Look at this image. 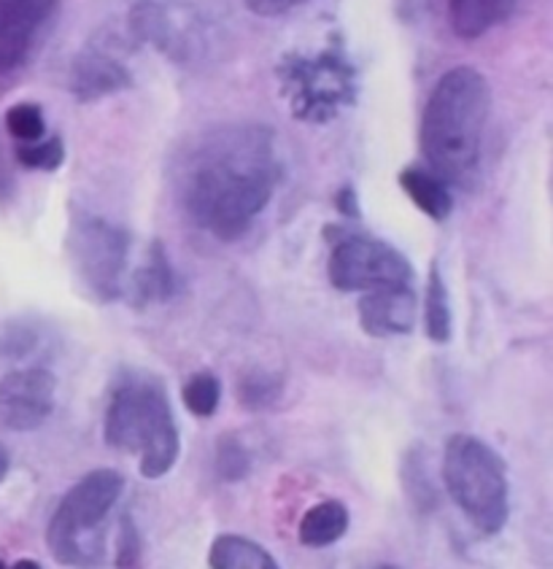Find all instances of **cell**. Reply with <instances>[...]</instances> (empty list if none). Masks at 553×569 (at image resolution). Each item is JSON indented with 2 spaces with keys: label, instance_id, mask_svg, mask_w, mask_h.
<instances>
[{
  "label": "cell",
  "instance_id": "277c9868",
  "mask_svg": "<svg viewBox=\"0 0 553 569\" xmlns=\"http://www.w3.org/2000/svg\"><path fill=\"white\" fill-rule=\"evenodd\" d=\"M443 483L456 508L481 535L492 537L511 518L505 459L475 435H451L443 451Z\"/></svg>",
  "mask_w": 553,
  "mask_h": 569
},
{
  "label": "cell",
  "instance_id": "7402d4cb",
  "mask_svg": "<svg viewBox=\"0 0 553 569\" xmlns=\"http://www.w3.org/2000/svg\"><path fill=\"white\" fill-rule=\"evenodd\" d=\"M214 465L221 480L235 483V480H244L251 472V453L238 438L227 435V438H221L219 446H216Z\"/></svg>",
  "mask_w": 553,
  "mask_h": 569
},
{
  "label": "cell",
  "instance_id": "8fae6325",
  "mask_svg": "<svg viewBox=\"0 0 553 569\" xmlns=\"http://www.w3.org/2000/svg\"><path fill=\"white\" fill-rule=\"evenodd\" d=\"M57 378L43 368L14 370L0 378V423L14 432H33L52 416Z\"/></svg>",
  "mask_w": 553,
  "mask_h": 569
},
{
  "label": "cell",
  "instance_id": "ffe728a7",
  "mask_svg": "<svg viewBox=\"0 0 553 569\" xmlns=\"http://www.w3.org/2000/svg\"><path fill=\"white\" fill-rule=\"evenodd\" d=\"M181 400L195 413L197 419H208L219 410L221 402V383L214 372H195L181 389Z\"/></svg>",
  "mask_w": 553,
  "mask_h": 569
},
{
  "label": "cell",
  "instance_id": "52a82bcc",
  "mask_svg": "<svg viewBox=\"0 0 553 569\" xmlns=\"http://www.w3.org/2000/svg\"><path fill=\"white\" fill-rule=\"evenodd\" d=\"M130 236L108 219L79 213L71 224V262L81 287L98 302H113L125 295V270Z\"/></svg>",
  "mask_w": 553,
  "mask_h": 569
},
{
  "label": "cell",
  "instance_id": "f1b7e54d",
  "mask_svg": "<svg viewBox=\"0 0 553 569\" xmlns=\"http://www.w3.org/2000/svg\"><path fill=\"white\" fill-rule=\"evenodd\" d=\"M9 467H11V459H9V451H6L3 446H0V483H3V478L9 476Z\"/></svg>",
  "mask_w": 553,
  "mask_h": 569
},
{
  "label": "cell",
  "instance_id": "484cf974",
  "mask_svg": "<svg viewBox=\"0 0 553 569\" xmlns=\"http://www.w3.org/2000/svg\"><path fill=\"white\" fill-rule=\"evenodd\" d=\"M33 346V332L24 330L22 325H9L0 332V353H3V357H24Z\"/></svg>",
  "mask_w": 553,
  "mask_h": 569
},
{
  "label": "cell",
  "instance_id": "2e32d148",
  "mask_svg": "<svg viewBox=\"0 0 553 569\" xmlns=\"http://www.w3.org/2000/svg\"><path fill=\"white\" fill-rule=\"evenodd\" d=\"M399 187L405 189V194L413 200V206L422 213H427L429 219L446 221L454 211V194L451 187L441 176H435L427 168H405L399 173Z\"/></svg>",
  "mask_w": 553,
  "mask_h": 569
},
{
  "label": "cell",
  "instance_id": "4fadbf2b",
  "mask_svg": "<svg viewBox=\"0 0 553 569\" xmlns=\"http://www.w3.org/2000/svg\"><path fill=\"white\" fill-rule=\"evenodd\" d=\"M359 325L373 338L408 335L416 325V295L413 287L378 289L359 300Z\"/></svg>",
  "mask_w": 553,
  "mask_h": 569
},
{
  "label": "cell",
  "instance_id": "5b68a950",
  "mask_svg": "<svg viewBox=\"0 0 553 569\" xmlns=\"http://www.w3.org/2000/svg\"><path fill=\"white\" fill-rule=\"evenodd\" d=\"M125 491L117 470H92L60 499L47 527V546L55 561L90 569L103 561V521Z\"/></svg>",
  "mask_w": 553,
  "mask_h": 569
},
{
  "label": "cell",
  "instance_id": "7a4b0ae2",
  "mask_svg": "<svg viewBox=\"0 0 553 569\" xmlns=\"http://www.w3.org/2000/svg\"><path fill=\"white\" fill-rule=\"evenodd\" d=\"M492 117V87L470 66L451 68L432 90L422 119L427 170L448 187H473L478 179L483 138Z\"/></svg>",
  "mask_w": 553,
  "mask_h": 569
},
{
  "label": "cell",
  "instance_id": "f546056e",
  "mask_svg": "<svg viewBox=\"0 0 553 569\" xmlns=\"http://www.w3.org/2000/svg\"><path fill=\"white\" fill-rule=\"evenodd\" d=\"M11 569H43V567L38 565V561H33V559H19Z\"/></svg>",
  "mask_w": 553,
  "mask_h": 569
},
{
  "label": "cell",
  "instance_id": "83f0119b",
  "mask_svg": "<svg viewBox=\"0 0 553 569\" xmlns=\"http://www.w3.org/2000/svg\"><path fill=\"white\" fill-rule=\"evenodd\" d=\"M338 211L346 213V217L357 219L359 217V202H357V192L352 187L340 189L338 192Z\"/></svg>",
  "mask_w": 553,
  "mask_h": 569
},
{
  "label": "cell",
  "instance_id": "ba28073f",
  "mask_svg": "<svg viewBox=\"0 0 553 569\" xmlns=\"http://www.w3.org/2000/svg\"><path fill=\"white\" fill-rule=\"evenodd\" d=\"M329 283L338 292H378L413 287V264L397 249L373 236H340L327 264Z\"/></svg>",
  "mask_w": 553,
  "mask_h": 569
},
{
  "label": "cell",
  "instance_id": "7c38bea8",
  "mask_svg": "<svg viewBox=\"0 0 553 569\" xmlns=\"http://www.w3.org/2000/svg\"><path fill=\"white\" fill-rule=\"evenodd\" d=\"M68 84H71L73 98L79 103H95V100L111 98V94L127 90L132 84V76L111 52L90 43L76 54Z\"/></svg>",
  "mask_w": 553,
  "mask_h": 569
},
{
  "label": "cell",
  "instance_id": "1f68e13d",
  "mask_svg": "<svg viewBox=\"0 0 553 569\" xmlns=\"http://www.w3.org/2000/svg\"><path fill=\"white\" fill-rule=\"evenodd\" d=\"M0 569H6V565H3V561H0Z\"/></svg>",
  "mask_w": 553,
  "mask_h": 569
},
{
  "label": "cell",
  "instance_id": "6da1fadb",
  "mask_svg": "<svg viewBox=\"0 0 553 569\" xmlns=\"http://www.w3.org/2000/svg\"><path fill=\"white\" fill-rule=\"evenodd\" d=\"M282 181L276 136L265 124L203 132L179 168L184 213L219 240H238L268 208Z\"/></svg>",
  "mask_w": 553,
  "mask_h": 569
},
{
  "label": "cell",
  "instance_id": "4dcf8cb0",
  "mask_svg": "<svg viewBox=\"0 0 553 569\" xmlns=\"http://www.w3.org/2000/svg\"><path fill=\"white\" fill-rule=\"evenodd\" d=\"M375 569H399V567H394V565H384V567H375Z\"/></svg>",
  "mask_w": 553,
  "mask_h": 569
},
{
  "label": "cell",
  "instance_id": "cb8c5ba5",
  "mask_svg": "<svg viewBox=\"0 0 553 569\" xmlns=\"http://www.w3.org/2000/svg\"><path fill=\"white\" fill-rule=\"evenodd\" d=\"M19 166L30 170H57L66 160V147H62L60 138H47V141L36 143H22L17 149Z\"/></svg>",
  "mask_w": 553,
  "mask_h": 569
},
{
  "label": "cell",
  "instance_id": "3957f363",
  "mask_svg": "<svg viewBox=\"0 0 553 569\" xmlns=\"http://www.w3.org/2000/svg\"><path fill=\"white\" fill-rule=\"evenodd\" d=\"M106 442L117 451L136 453L144 478L157 480L174 470L181 451L179 427L168 391L155 376L127 372L113 386L103 421Z\"/></svg>",
  "mask_w": 553,
  "mask_h": 569
},
{
  "label": "cell",
  "instance_id": "ac0fdd59",
  "mask_svg": "<svg viewBox=\"0 0 553 569\" xmlns=\"http://www.w3.org/2000/svg\"><path fill=\"white\" fill-rule=\"evenodd\" d=\"M211 569H282L259 542L240 535H219L208 551Z\"/></svg>",
  "mask_w": 553,
  "mask_h": 569
},
{
  "label": "cell",
  "instance_id": "8992f818",
  "mask_svg": "<svg viewBox=\"0 0 553 569\" xmlns=\"http://www.w3.org/2000/svg\"><path fill=\"white\" fill-rule=\"evenodd\" d=\"M292 117L327 124L357 100V66L343 43L333 41L314 54H286L276 68Z\"/></svg>",
  "mask_w": 553,
  "mask_h": 569
},
{
  "label": "cell",
  "instance_id": "e0dca14e",
  "mask_svg": "<svg viewBox=\"0 0 553 569\" xmlns=\"http://www.w3.org/2000/svg\"><path fill=\"white\" fill-rule=\"evenodd\" d=\"M176 295V273L160 243H151L144 268L132 276L130 297L132 306L146 308L151 302H165Z\"/></svg>",
  "mask_w": 553,
  "mask_h": 569
},
{
  "label": "cell",
  "instance_id": "603a6c76",
  "mask_svg": "<svg viewBox=\"0 0 553 569\" xmlns=\"http://www.w3.org/2000/svg\"><path fill=\"white\" fill-rule=\"evenodd\" d=\"M6 128L17 141L36 143L47 132V119H43V111L36 103H17L6 113Z\"/></svg>",
  "mask_w": 553,
  "mask_h": 569
},
{
  "label": "cell",
  "instance_id": "5bb4252c",
  "mask_svg": "<svg viewBox=\"0 0 553 569\" xmlns=\"http://www.w3.org/2000/svg\"><path fill=\"white\" fill-rule=\"evenodd\" d=\"M519 0H448L451 30L464 41H475L505 24Z\"/></svg>",
  "mask_w": 553,
  "mask_h": 569
},
{
  "label": "cell",
  "instance_id": "d6986e66",
  "mask_svg": "<svg viewBox=\"0 0 553 569\" xmlns=\"http://www.w3.org/2000/svg\"><path fill=\"white\" fill-rule=\"evenodd\" d=\"M424 327L432 343H448L451 340V302L448 287L443 281L441 268L432 264L427 278V297H424Z\"/></svg>",
  "mask_w": 553,
  "mask_h": 569
},
{
  "label": "cell",
  "instance_id": "4316f807",
  "mask_svg": "<svg viewBox=\"0 0 553 569\" xmlns=\"http://www.w3.org/2000/svg\"><path fill=\"white\" fill-rule=\"evenodd\" d=\"M244 3L251 14L273 19V17L292 14V11L303 9V6L310 3V0H244Z\"/></svg>",
  "mask_w": 553,
  "mask_h": 569
},
{
  "label": "cell",
  "instance_id": "44dd1931",
  "mask_svg": "<svg viewBox=\"0 0 553 569\" xmlns=\"http://www.w3.org/2000/svg\"><path fill=\"white\" fill-rule=\"evenodd\" d=\"M238 397H240V405H244V408L265 410V408H270L278 397H282V381H278L276 376H270V372H263V370L246 372L238 383Z\"/></svg>",
  "mask_w": 553,
  "mask_h": 569
},
{
  "label": "cell",
  "instance_id": "d4e9b609",
  "mask_svg": "<svg viewBox=\"0 0 553 569\" xmlns=\"http://www.w3.org/2000/svg\"><path fill=\"white\" fill-rule=\"evenodd\" d=\"M141 561V535H138L136 523L130 518H122V529H119V548H117V567L132 569Z\"/></svg>",
  "mask_w": 553,
  "mask_h": 569
},
{
  "label": "cell",
  "instance_id": "9c48e42d",
  "mask_svg": "<svg viewBox=\"0 0 553 569\" xmlns=\"http://www.w3.org/2000/svg\"><path fill=\"white\" fill-rule=\"evenodd\" d=\"M130 30L179 66L206 57L208 24L192 0H132Z\"/></svg>",
  "mask_w": 553,
  "mask_h": 569
},
{
  "label": "cell",
  "instance_id": "9a60e30c",
  "mask_svg": "<svg viewBox=\"0 0 553 569\" xmlns=\"http://www.w3.org/2000/svg\"><path fill=\"white\" fill-rule=\"evenodd\" d=\"M348 523H352V516H348L346 505L338 499H324V502L305 510L300 527H297V537L305 548H327L346 537Z\"/></svg>",
  "mask_w": 553,
  "mask_h": 569
},
{
  "label": "cell",
  "instance_id": "30bf717a",
  "mask_svg": "<svg viewBox=\"0 0 553 569\" xmlns=\"http://www.w3.org/2000/svg\"><path fill=\"white\" fill-rule=\"evenodd\" d=\"M62 0H0V73L30 60L60 14Z\"/></svg>",
  "mask_w": 553,
  "mask_h": 569
}]
</instances>
